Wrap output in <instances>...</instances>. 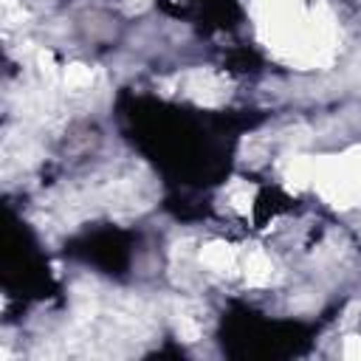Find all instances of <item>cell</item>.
<instances>
[{"label":"cell","mask_w":361,"mask_h":361,"mask_svg":"<svg viewBox=\"0 0 361 361\" xmlns=\"http://www.w3.org/2000/svg\"><path fill=\"white\" fill-rule=\"evenodd\" d=\"M37 65L45 76H54L56 73V65H54V54L51 51H37Z\"/></svg>","instance_id":"cell-11"},{"label":"cell","mask_w":361,"mask_h":361,"mask_svg":"<svg viewBox=\"0 0 361 361\" xmlns=\"http://www.w3.org/2000/svg\"><path fill=\"white\" fill-rule=\"evenodd\" d=\"M259 37L290 65L319 68L333 59L336 31L324 8H310L307 0H257Z\"/></svg>","instance_id":"cell-1"},{"label":"cell","mask_w":361,"mask_h":361,"mask_svg":"<svg viewBox=\"0 0 361 361\" xmlns=\"http://www.w3.org/2000/svg\"><path fill=\"white\" fill-rule=\"evenodd\" d=\"M186 90H189L192 96H197L200 102H206V104H212V102H217V99L223 96V85H220L212 73H203V71L189 73V79H186Z\"/></svg>","instance_id":"cell-3"},{"label":"cell","mask_w":361,"mask_h":361,"mask_svg":"<svg viewBox=\"0 0 361 361\" xmlns=\"http://www.w3.org/2000/svg\"><path fill=\"white\" fill-rule=\"evenodd\" d=\"M178 336L183 338V341H197L200 338V324L192 319V316H178Z\"/></svg>","instance_id":"cell-8"},{"label":"cell","mask_w":361,"mask_h":361,"mask_svg":"<svg viewBox=\"0 0 361 361\" xmlns=\"http://www.w3.org/2000/svg\"><path fill=\"white\" fill-rule=\"evenodd\" d=\"M62 79H65L68 87L82 90V87H90V82H93V71H90L87 65H68Z\"/></svg>","instance_id":"cell-6"},{"label":"cell","mask_w":361,"mask_h":361,"mask_svg":"<svg viewBox=\"0 0 361 361\" xmlns=\"http://www.w3.org/2000/svg\"><path fill=\"white\" fill-rule=\"evenodd\" d=\"M25 20V11L17 0H3V23L11 28V25H20Z\"/></svg>","instance_id":"cell-9"},{"label":"cell","mask_w":361,"mask_h":361,"mask_svg":"<svg viewBox=\"0 0 361 361\" xmlns=\"http://www.w3.org/2000/svg\"><path fill=\"white\" fill-rule=\"evenodd\" d=\"M234 257H237L234 248L226 245V243H209V245H203V251H200V262L209 265L212 271H220V274L231 271Z\"/></svg>","instance_id":"cell-4"},{"label":"cell","mask_w":361,"mask_h":361,"mask_svg":"<svg viewBox=\"0 0 361 361\" xmlns=\"http://www.w3.org/2000/svg\"><path fill=\"white\" fill-rule=\"evenodd\" d=\"M251 200H254V189H248V186H234L228 192V203L237 212H248L251 209Z\"/></svg>","instance_id":"cell-7"},{"label":"cell","mask_w":361,"mask_h":361,"mask_svg":"<svg viewBox=\"0 0 361 361\" xmlns=\"http://www.w3.org/2000/svg\"><path fill=\"white\" fill-rule=\"evenodd\" d=\"M271 279H274V262L262 251H254L245 259V282L254 288H262V285H271Z\"/></svg>","instance_id":"cell-5"},{"label":"cell","mask_w":361,"mask_h":361,"mask_svg":"<svg viewBox=\"0 0 361 361\" xmlns=\"http://www.w3.org/2000/svg\"><path fill=\"white\" fill-rule=\"evenodd\" d=\"M341 353H344V358H350V361H361V336H347Z\"/></svg>","instance_id":"cell-10"},{"label":"cell","mask_w":361,"mask_h":361,"mask_svg":"<svg viewBox=\"0 0 361 361\" xmlns=\"http://www.w3.org/2000/svg\"><path fill=\"white\" fill-rule=\"evenodd\" d=\"M322 197L338 209L361 203V149L333 158H313V180Z\"/></svg>","instance_id":"cell-2"}]
</instances>
